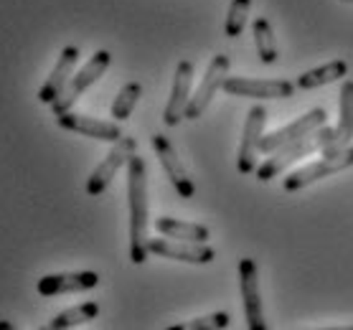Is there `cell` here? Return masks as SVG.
<instances>
[{"label": "cell", "mask_w": 353, "mask_h": 330, "mask_svg": "<svg viewBox=\"0 0 353 330\" xmlns=\"http://www.w3.org/2000/svg\"><path fill=\"white\" fill-rule=\"evenodd\" d=\"M128 203H130V262H148V170L140 155L128 163Z\"/></svg>", "instance_id": "cell-1"}, {"label": "cell", "mask_w": 353, "mask_h": 330, "mask_svg": "<svg viewBox=\"0 0 353 330\" xmlns=\"http://www.w3.org/2000/svg\"><path fill=\"white\" fill-rule=\"evenodd\" d=\"M333 137H336V127L323 125V127L313 130L310 135L300 137V140H295V143H288L285 147L274 150V153L270 155L262 165H259V168H257V181H262V183H270L272 178H277L280 173H285L292 163L303 161V158H310L313 153H323V150L333 143Z\"/></svg>", "instance_id": "cell-2"}, {"label": "cell", "mask_w": 353, "mask_h": 330, "mask_svg": "<svg viewBox=\"0 0 353 330\" xmlns=\"http://www.w3.org/2000/svg\"><path fill=\"white\" fill-rule=\"evenodd\" d=\"M110 64H112V54L105 49H99L94 54V56L89 59L87 64L81 66L79 72L74 74L72 79H69V84H66V89L61 92V97L51 105V110H54V114H64L69 112L77 102H79V97L87 92L94 81H99L102 76H105V72L110 69Z\"/></svg>", "instance_id": "cell-3"}, {"label": "cell", "mask_w": 353, "mask_h": 330, "mask_svg": "<svg viewBox=\"0 0 353 330\" xmlns=\"http://www.w3.org/2000/svg\"><path fill=\"white\" fill-rule=\"evenodd\" d=\"M353 165V145H345L341 150H333V153H323L321 161L310 163L305 168L290 173L285 181H282V188L295 194L300 188L315 183V181H323V178L333 176V173H341V170L351 168Z\"/></svg>", "instance_id": "cell-4"}, {"label": "cell", "mask_w": 353, "mask_h": 330, "mask_svg": "<svg viewBox=\"0 0 353 330\" xmlns=\"http://www.w3.org/2000/svg\"><path fill=\"white\" fill-rule=\"evenodd\" d=\"M137 150V140L135 137H125L122 135L117 143H114V147L107 153V158L99 165L94 168V173L87 178V196H102L110 188V183H112V178L117 176V170L122 168V165H128L130 158L135 155Z\"/></svg>", "instance_id": "cell-5"}, {"label": "cell", "mask_w": 353, "mask_h": 330, "mask_svg": "<svg viewBox=\"0 0 353 330\" xmlns=\"http://www.w3.org/2000/svg\"><path fill=\"white\" fill-rule=\"evenodd\" d=\"M265 125H267V110L262 105H254L247 112V120H244V130H241V140H239V155H236V170L241 176H249V173H257V150H259V140L265 135Z\"/></svg>", "instance_id": "cell-6"}, {"label": "cell", "mask_w": 353, "mask_h": 330, "mask_svg": "<svg viewBox=\"0 0 353 330\" xmlns=\"http://www.w3.org/2000/svg\"><path fill=\"white\" fill-rule=\"evenodd\" d=\"M229 66H232V61H229L226 54H216V56L211 59V64L206 69V74H203L196 94H193L188 107H185V120H199L201 114L209 110L211 99L216 97V92L224 87V79L229 76Z\"/></svg>", "instance_id": "cell-7"}, {"label": "cell", "mask_w": 353, "mask_h": 330, "mask_svg": "<svg viewBox=\"0 0 353 330\" xmlns=\"http://www.w3.org/2000/svg\"><path fill=\"white\" fill-rule=\"evenodd\" d=\"M325 117H328V112H325L323 107H315V110L305 112L303 117H297L295 122H290V125H285V127L274 130V132H270V135H262V140H259V153L272 155L274 150L285 147L288 143H295V140H300V137L310 135L313 130L325 125Z\"/></svg>", "instance_id": "cell-8"}, {"label": "cell", "mask_w": 353, "mask_h": 330, "mask_svg": "<svg viewBox=\"0 0 353 330\" xmlns=\"http://www.w3.org/2000/svg\"><path fill=\"white\" fill-rule=\"evenodd\" d=\"M239 287H241V305H244V320H247V328L249 330H267L254 259H249V257L239 259Z\"/></svg>", "instance_id": "cell-9"}, {"label": "cell", "mask_w": 353, "mask_h": 330, "mask_svg": "<svg viewBox=\"0 0 353 330\" xmlns=\"http://www.w3.org/2000/svg\"><path fill=\"white\" fill-rule=\"evenodd\" d=\"M232 97H254V99H288L295 92V84L288 79H249V76H226L224 87Z\"/></svg>", "instance_id": "cell-10"}, {"label": "cell", "mask_w": 353, "mask_h": 330, "mask_svg": "<svg viewBox=\"0 0 353 330\" xmlns=\"http://www.w3.org/2000/svg\"><path fill=\"white\" fill-rule=\"evenodd\" d=\"M150 140H153V150H155V155H158V161H161L163 173L168 176V181L173 183L178 196H181V198H193L196 185H193L188 170H185V165L181 163V158H178L173 143H170L165 135H161V132H155Z\"/></svg>", "instance_id": "cell-11"}, {"label": "cell", "mask_w": 353, "mask_h": 330, "mask_svg": "<svg viewBox=\"0 0 353 330\" xmlns=\"http://www.w3.org/2000/svg\"><path fill=\"white\" fill-rule=\"evenodd\" d=\"M148 251L165 259H176L185 265H211L216 251L206 242H168V239H148Z\"/></svg>", "instance_id": "cell-12"}, {"label": "cell", "mask_w": 353, "mask_h": 330, "mask_svg": "<svg viewBox=\"0 0 353 330\" xmlns=\"http://www.w3.org/2000/svg\"><path fill=\"white\" fill-rule=\"evenodd\" d=\"M191 87H193V64L191 61H178L176 76H173V92L168 97V105L163 110V122L168 127L181 125L185 120V107L191 102Z\"/></svg>", "instance_id": "cell-13"}, {"label": "cell", "mask_w": 353, "mask_h": 330, "mask_svg": "<svg viewBox=\"0 0 353 330\" xmlns=\"http://www.w3.org/2000/svg\"><path fill=\"white\" fill-rule=\"evenodd\" d=\"M57 125L61 130L79 132L84 137H92V140H102V143H117L122 137V130L117 122L97 120V117H87V114H77L72 110L64 114H57Z\"/></svg>", "instance_id": "cell-14"}, {"label": "cell", "mask_w": 353, "mask_h": 330, "mask_svg": "<svg viewBox=\"0 0 353 330\" xmlns=\"http://www.w3.org/2000/svg\"><path fill=\"white\" fill-rule=\"evenodd\" d=\"M77 61H79V49H77V46L61 49L57 66L51 69V74H48L46 81H43L39 89L41 105H54V102L61 97V92L66 89L69 79H72V72H74V66H77Z\"/></svg>", "instance_id": "cell-15"}, {"label": "cell", "mask_w": 353, "mask_h": 330, "mask_svg": "<svg viewBox=\"0 0 353 330\" xmlns=\"http://www.w3.org/2000/svg\"><path fill=\"white\" fill-rule=\"evenodd\" d=\"M99 285L97 272H59L41 277L36 290L43 298H57V295H69V292H84Z\"/></svg>", "instance_id": "cell-16"}, {"label": "cell", "mask_w": 353, "mask_h": 330, "mask_svg": "<svg viewBox=\"0 0 353 330\" xmlns=\"http://www.w3.org/2000/svg\"><path fill=\"white\" fill-rule=\"evenodd\" d=\"M338 125H336V137L323 153H333V150H341V147L351 145L353 137V79H345L343 87H341V107H338Z\"/></svg>", "instance_id": "cell-17"}, {"label": "cell", "mask_w": 353, "mask_h": 330, "mask_svg": "<svg viewBox=\"0 0 353 330\" xmlns=\"http://www.w3.org/2000/svg\"><path fill=\"white\" fill-rule=\"evenodd\" d=\"M155 229L168 239H183V242H206L211 236L203 224H191V221H181V218L170 216L155 218Z\"/></svg>", "instance_id": "cell-18"}, {"label": "cell", "mask_w": 353, "mask_h": 330, "mask_svg": "<svg viewBox=\"0 0 353 330\" xmlns=\"http://www.w3.org/2000/svg\"><path fill=\"white\" fill-rule=\"evenodd\" d=\"M348 76V64L343 59H336L325 66H318V69H310V72H303L297 76V87L300 89H318L325 87V84H333V81Z\"/></svg>", "instance_id": "cell-19"}, {"label": "cell", "mask_w": 353, "mask_h": 330, "mask_svg": "<svg viewBox=\"0 0 353 330\" xmlns=\"http://www.w3.org/2000/svg\"><path fill=\"white\" fill-rule=\"evenodd\" d=\"M97 315H99V305H97V302H81V305H74V307H69V310H64V313L54 315V318L48 320L46 328H51V330L74 328V325L94 320Z\"/></svg>", "instance_id": "cell-20"}, {"label": "cell", "mask_w": 353, "mask_h": 330, "mask_svg": "<svg viewBox=\"0 0 353 330\" xmlns=\"http://www.w3.org/2000/svg\"><path fill=\"white\" fill-rule=\"evenodd\" d=\"M140 97H143V84L140 81H128L125 87L117 92V97H114L112 102V117L114 122H125L132 114V110L137 107V102H140Z\"/></svg>", "instance_id": "cell-21"}, {"label": "cell", "mask_w": 353, "mask_h": 330, "mask_svg": "<svg viewBox=\"0 0 353 330\" xmlns=\"http://www.w3.org/2000/svg\"><path fill=\"white\" fill-rule=\"evenodd\" d=\"M252 33H254V43H257V54L262 64H274L277 61V46H274V33L272 25L267 18H257L252 23Z\"/></svg>", "instance_id": "cell-22"}, {"label": "cell", "mask_w": 353, "mask_h": 330, "mask_svg": "<svg viewBox=\"0 0 353 330\" xmlns=\"http://www.w3.org/2000/svg\"><path fill=\"white\" fill-rule=\"evenodd\" d=\"M249 8H252V0H232L229 3V13H226V23H224V33L229 39L241 36L244 25H247Z\"/></svg>", "instance_id": "cell-23"}, {"label": "cell", "mask_w": 353, "mask_h": 330, "mask_svg": "<svg viewBox=\"0 0 353 330\" xmlns=\"http://www.w3.org/2000/svg\"><path fill=\"white\" fill-rule=\"evenodd\" d=\"M232 322V315L229 313H211V315H201V318H193V320L183 322V325H173L176 330H221L229 328Z\"/></svg>", "instance_id": "cell-24"}, {"label": "cell", "mask_w": 353, "mask_h": 330, "mask_svg": "<svg viewBox=\"0 0 353 330\" xmlns=\"http://www.w3.org/2000/svg\"><path fill=\"white\" fill-rule=\"evenodd\" d=\"M345 3H353V0H345Z\"/></svg>", "instance_id": "cell-25"}]
</instances>
